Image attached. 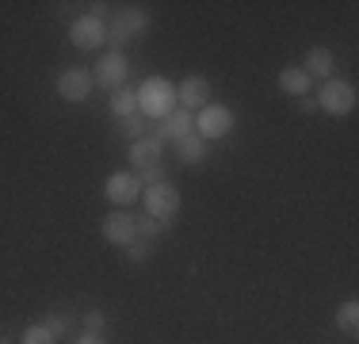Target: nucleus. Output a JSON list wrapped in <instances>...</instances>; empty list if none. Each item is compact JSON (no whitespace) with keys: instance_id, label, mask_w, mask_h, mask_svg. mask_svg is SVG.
<instances>
[{"instance_id":"nucleus-1","label":"nucleus","mask_w":359,"mask_h":344,"mask_svg":"<svg viewBox=\"0 0 359 344\" xmlns=\"http://www.w3.org/2000/svg\"><path fill=\"white\" fill-rule=\"evenodd\" d=\"M134 96H138V115H145L149 123H161L176 111V84L168 77H145Z\"/></svg>"},{"instance_id":"nucleus-2","label":"nucleus","mask_w":359,"mask_h":344,"mask_svg":"<svg viewBox=\"0 0 359 344\" xmlns=\"http://www.w3.org/2000/svg\"><path fill=\"white\" fill-rule=\"evenodd\" d=\"M149 27H153L149 12H142V8H118V12L107 20V42L104 46H111V54H123L126 42H134Z\"/></svg>"},{"instance_id":"nucleus-3","label":"nucleus","mask_w":359,"mask_h":344,"mask_svg":"<svg viewBox=\"0 0 359 344\" xmlns=\"http://www.w3.org/2000/svg\"><path fill=\"white\" fill-rule=\"evenodd\" d=\"M318 111H325V115H352L355 111V84H348V81H337V77H332V81H325L321 84V92L318 96Z\"/></svg>"},{"instance_id":"nucleus-4","label":"nucleus","mask_w":359,"mask_h":344,"mask_svg":"<svg viewBox=\"0 0 359 344\" xmlns=\"http://www.w3.org/2000/svg\"><path fill=\"white\" fill-rule=\"evenodd\" d=\"M142 199H145V214L157 218V222H168V218H176V214H180V192L168 184V180L142 187Z\"/></svg>"},{"instance_id":"nucleus-5","label":"nucleus","mask_w":359,"mask_h":344,"mask_svg":"<svg viewBox=\"0 0 359 344\" xmlns=\"http://www.w3.org/2000/svg\"><path fill=\"white\" fill-rule=\"evenodd\" d=\"M237 115L226 107V103H207L203 111H195V134L203 138V142H210V138H226L233 131Z\"/></svg>"},{"instance_id":"nucleus-6","label":"nucleus","mask_w":359,"mask_h":344,"mask_svg":"<svg viewBox=\"0 0 359 344\" xmlns=\"http://www.w3.org/2000/svg\"><path fill=\"white\" fill-rule=\"evenodd\" d=\"M69 42H73L76 50H100L107 42V23L100 20L96 12L76 15V20L69 23Z\"/></svg>"},{"instance_id":"nucleus-7","label":"nucleus","mask_w":359,"mask_h":344,"mask_svg":"<svg viewBox=\"0 0 359 344\" xmlns=\"http://www.w3.org/2000/svg\"><path fill=\"white\" fill-rule=\"evenodd\" d=\"M126 73H130V62H126V54H107L96 62V69H92V81L100 84V88H107V92H118V88H126Z\"/></svg>"},{"instance_id":"nucleus-8","label":"nucleus","mask_w":359,"mask_h":344,"mask_svg":"<svg viewBox=\"0 0 359 344\" xmlns=\"http://www.w3.org/2000/svg\"><path fill=\"white\" fill-rule=\"evenodd\" d=\"M92 73L88 69H81V65H69V69H62V77H57V96H62L65 103H84L92 96Z\"/></svg>"},{"instance_id":"nucleus-9","label":"nucleus","mask_w":359,"mask_h":344,"mask_svg":"<svg viewBox=\"0 0 359 344\" xmlns=\"http://www.w3.org/2000/svg\"><path fill=\"white\" fill-rule=\"evenodd\" d=\"M104 195L111 199L115 211H126L134 199H142V184H138L134 172H111V176L104 180Z\"/></svg>"},{"instance_id":"nucleus-10","label":"nucleus","mask_w":359,"mask_h":344,"mask_svg":"<svg viewBox=\"0 0 359 344\" xmlns=\"http://www.w3.org/2000/svg\"><path fill=\"white\" fill-rule=\"evenodd\" d=\"M215 96V88H210L207 77H184V81L176 84V107L180 111H203Z\"/></svg>"},{"instance_id":"nucleus-11","label":"nucleus","mask_w":359,"mask_h":344,"mask_svg":"<svg viewBox=\"0 0 359 344\" xmlns=\"http://www.w3.org/2000/svg\"><path fill=\"white\" fill-rule=\"evenodd\" d=\"M100 234H104L107 245H115V249H126L134 241V214H126V211H111L104 222H100Z\"/></svg>"},{"instance_id":"nucleus-12","label":"nucleus","mask_w":359,"mask_h":344,"mask_svg":"<svg viewBox=\"0 0 359 344\" xmlns=\"http://www.w3.org/2000/svg\"><path fill=\"white\" fill-rule=\"evenodd\" d=\"M191 131H195V115H191V111H180V107H176L168 119H161V123H157V138H161L165 145H168V142H172V145L184 142Z\"/></svg>"},{"instance_id":"nucleus-13","label":"nucleus","mask_w":359,"mask_h":344,"mask_svg":"<svg viewBox=\"0 0 359 344\" xmlns=\"http://www.w3.org/2000/svg\"><path fill=\"white\" fill-rule=\"evenodd\" d=\"M306 73H310V81H332V69H337V54H332L329 46H310L306 50Z\"/></svg>"},{"instance_id":"nucleus-14","label":"nucleus","mask_w":359,"mask_h":344,"mask_svg":"<svg viewBox=\"0 0 359 344\" xmlns=\"http://www.w3.org/2000/svg\"><path fill=\"white\" fill-rule=\"evenodd\" d=\"M276 84L287 92V96H310V88H313V81H310V73H306L302 65H283L279 69V77H276Z\"/></svg>"},{"instance_id":"nucleus-15","label":"nucleus","mask_w":359,"mask_h":344,"mask_svg":"<svg viewBox=\"0 0 359 344\" xmlns=\"http://www.w3.org/2000/svg\"><path fill=\"white\" fill-rule=\"evenodd\" d=\"M161 153H165V142H161L157 134H145V138H138V142H130V161L138 168L161 165Z\"/></svg>"},{"instance_id":"nucleus-16","label":"nucleus","mask_w":359,"mask_h":344,"mask_svg":"<svg viewBox=\"0 0 359 344\" xmlns=\"http://www.w3.org/2000/svg\"><path fill=\"white\" fill-rule=\"evenodd\" d=\"M176 153H180V161H184V165H199V161H207V142L191 131L184 142H176Z\"/></svg>"},{"instance_id":"nucleus-17","label":"nucleus","mask_w":359,"mask_h":344,"mask_svg":"<svg viewBox=\"0 0 359 344\" xmlns=\"http://www.w3.org/2000/svg\"><path fill=\"white\" fill-rule=\"evenodd\" d=\"M337 329L344 333V337H355L359 333V303L355 298H348V303L337 306Z\"/></svg>"},{"instance_id":"nucleus-18","label":"nucleus","mask_w":359,"mask_h":344,"mask_svg":"<svg viewBox=\"0 0 359 344\" xmlns=\"http://www.w3.org/2000/svg\"><path fill=\"white\" fill-rule=\"evenodd\" d=\"M111 115H115V119L138 115V96H134L130 88H118V92H111Z\"/></svg>"},{"instance_id":"nucleus-19","label":"nucleus","mask_w":359,"mask_h":344,"mask_svg":"<svg viewBox=\"0 0 359 344\" xmlns=\"http://www.w3.org/2000/svg\"><path fill=\"white\" fill-rule=\"evenodd\" d=\"M165 230H168V222H157V218H149V214H145V218H134V241H149L153 245Z\"/></svg>"},{"instance_id":"nucleus-20","label":"nucleus","mask_w":359,"mask_h":344,"mask_svg":"<svg viewBox=\"0 0 359 344\" xmlns=\"http://www.w3.org/2000/svg\"><path fill=\"white\" fill-rule=\"evenodd\" d=\"M149 119L145 115H126V119H118V134L123 138H130V142H138V138H145V131H149Z\"/></svg>"},{"instance_id":"nucleus-21","label":"nucleus","mask_w":359,"mask_h":344,"mask_svg":"<svg viewBox=\"0 0 359 344\" xmlns=\"http://www.w3.org/2000/svg\"><path fill=\"white\" fill-rule=\"evenodd\" d=\"M42 325H46V329L54 333L57 340H62V337H69V333H73V317L65 314V310H50V314H46V322H42Z\"/></svg>"},{"instance_id":"nucleus-22","label":"nucleus","mask_w":359,"mask_h":344,"mask_svg":"<svg viewBox=\"0 0 359 344\" xmlns=\"http://www.w3.org/2000/svg\"><path fill=\"white\" fill-rule=\"evenodd\" d=\"M20 344H57V337L46 329L42 322H31L27 329H23V337H20Z\"/></svg>"},{"instance_id":"nucleus-23","label":"nucleus","mask_w":359,"mask_h":344,"mask_svg":"<svg viewBox=\"0 0 359 344\" xmlns=\"http://www.w3.org/2000/svg\"><path fill=\"white\" fill-rule=\"evenodd\" d=\"M123 256H126L130 264H145V260L153 256V245H149V241H130V245L123 249Z\"/></svg>"},{"instance_id":"nucleus-24","label":"nucleus","mask_w":359,"mask_h":344,"mask_svg":"<svg viewBox=\"0 0 359 344\" xmlns=\"http://www.w3.org/2000/svg\"><path fill=\"white\" fill-rule=\"evenodd\" d=\"M134 176H138L142 187H149V184H161V180H168V172H165V165H145V168L134 172Z\"/></svg>"},{"instance_id":"nucleus-25","label":"nucleus","mask_w":359,"mask_h":344,"mask_svg":"<svg viewBox=\"0 0 359 344\" xmlns=\"http://www.w3.org/2000/svg\"><path fill=\"white\" fill-rule=\"evenodd\" d=\"M104 329H107L104 310H88V314H84V333H92V337H104Z\"/></svg>"},{"instance_id":"nucleus-26","label":"nucleus","mask_w":359,"mask_h":344,"mask_svg":"<svg viewBox=\"0 0 359 344\" xmlns=\"http://www.w3.org/2000/svg\"><path fill=\"white\" fill-rule=\"evenodd\" d=\"M73 344H107L104 337H92V333H84V337H76Z\"/></svg>"},{"instance_id":"nucleus-27","label":"nucleus","mask_w":359,"mask_h":344,"mask_svg":"<svg viewBox=\"0 0 359 344\" xmlns=\"http://www.w3.org/2000/svg\"><path fill=\"white\" fill-rule=\"evenodd\" d=\"M298 107H302V111H318V100H313V96H302V100H298Z\"/></svg>"},{"instance_id":"nucleus-28","label":"nucleus","mask_w":359,"mask_h":344,"mask_svg":"<svg viewBox=\"0 0 359 344\" xmlns=\"http://www.w3.org/2000/svg\"><path fill=\"white\" fill-rule=\"evenodd\" d=\"M0 344H15V340H8V337H0Z\"/></svg>"}]
</instances>
